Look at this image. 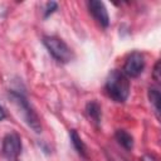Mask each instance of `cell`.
I'll return each mask as SVG.
<instances>
[{"label":"cell","mask_w":161,"mask_h":161,"mask_svg":"<svg viewBox=\"0 0 161 161\" xmlns=\"http://www.w3.org/2000/svg\"><path fill=\"white\" fill-rule=\"evenodd\" d=\"M106 92L116 102H125L130 94L128 77L121 70H112L106 80Z\"/></svg>","instance_id":"cell-1"},{"label":"cell","mask_w":161,"mask_h":161,"mask_svg":"<svg viewBox=\"0 0 161 161\" xmlns=\"http://www.w3.org/2000/svg\"><path fill=\"white\" fill-rule=\"evenodd\" d=\"M9 97L10 99L13 101V103L15 104L16 109L19 111L21 118L24 119V122L36 133H40L42 132V126H40V121L36 116V113L33 111V108L30 107L29 102L26 101V98L21 94V93H18V92H14L11 91L9 93Z\"/></svg>","instance_id":"cell-2"},{"label":"cell","mask_w":161,"mask_h":161,"mask_svg":"<svg viewBox=\"0 0 161 161\" xmlns=\"http://www.w3.org/2000/svg\"><path fill=\"white\" fill-rule=\"evenodd\" d=\"M43 43L48 52L58 60L62 63H68L73 58V53L70 48L60 39L57 36H44Z\"/></svg>","instance_id":"cell-3"},{"label":"cell","mask_w":161,"mask_h":161,"mask_svg":"<svg viewBox=\"0 0 161 161\" xmlns=\"http://www.w3.org/2000/svg\"><path fill=\"white\" fill-rule=\"evenodd\" d=\"M3 155L8 160H14L18 157V155L21 151V140L18 133L11 132L5 135L3 138V146H1Z\"/></svg>","instance_id":"cell-4"},{"label":"cell","mask_w":161,"mask_h":161,"mask_svg":"<svg viewBox=\"0 0 161 161\" xmlns=\"http://www.w3.org/2000/svg\"><path fill=\"white\" fill-rule=\"evenodd\" d=\"M143 68H145L143 55L138 52H132L126 58V62H125V65H123V73L127 77L135 78V77H138L142 73Z\"/></svg>","instance_id":"cell-5"},{"label":"cell","mask_w":161,"mask_h":161,"mask_svg":"<svg viewBox=\"0 0 161 161\" xmlns=\"http://www.w3.org/2000/svg\"><path fill=\"white\" fill-rule=\"evenodd\" d=\"M88 9H89V13L92 14V16L96 19V21L103 26V28H107L108 24H109V16H108V13H107V9L104 6V4L99 0H91L88 1Z\"/></svg>","instance_id":"cell-6"},{"label":"cell","mask_w":161,"mask_h":161,"mask_svg":"<svg viewBox=\"0 0 161 161\" xmlns=\"http://www.w3.org/2000/svg\"><path fill=\"white\" fill-rule=\"evenodd\" d=\"M86 113L87 116L89 117V119L96 125L98 126L101 123V117H102V111H101V106L98 102L96 101H91L87 103L86 106Z\"/></svg>","instance_id":"cell-7"},{"label":"cell","mask_w":161,"mask_h":161,"mask_svg":"<svg viewBox=\"0 0 161 161\" xmlns=\"http://www.w3.org/2000/svg\"><path fill=\"white\" fill-rule=\"evenodd\" d=\"M114 138L116 141L127 151L132 150L133 147V137L125 130H117L114 133Z\"/></svg>","instance_id":"cell-8"},{"label":"cell","mask_w":161,"mask_h":161,"mask_svg":"<svg viewBox=\"0 0 161 161\" xmlns=\"http://www.w3.org/2000/svg\"><path fill=\"white\" fill-rule=\"evenodd\" d=\"M70 141H72V145L73 147L75 148V151L84 158H87V146L84 145V142L82 141V138L79 137V135L77 133L75 130H72L70 131Z\"/></svg>","instance_id":"cell-9"},{"label":"cell","mask_w":161,"mask_h":161,"mask_svg":"<svg viewBox=\"0 0 161 161\" xmlns=\"http://www.w3.org/2000/svg\"><path fill=\"white\" fill-rule=\"evenodd\" d=\"M148 99L151 106L153 107L155 114L157 118H160V91L156 87H150L148 88Z\"/></svg>","instance_id":"cell-10"},{"label":"cell","mask_w":161,"mask_h":161,"mask_svg":"<svg viewBox=\"0 0 161 161\" xmlns=\"http://www.w3.org/2000/svg\"><path fill=\"white\" fill-rule=\"evenodd\" d=\"M57 8H58L57 3H54V1H50V3H48V4H47V9H45V13H44V16H45V18H47V16H49L52 13H54V11L57 10Z\"/></svg>","instance_id":"cell-11"},{"label":"cell","mask_w":161,"mask_h":161,"mask_svg":"<svg viewBox=\"0 0 161 161\" xmlns=\"http://www.w3.org/2000/svg\"><path fill=\"white\" fill-rule=\"evenodd\" d=\"M153 79L157 82V83H160V60H157L156 62V64H155V67H153Z\"/></svg>","instance_id":"cell-12"},{"label":"cell","mask_w":161,"mask_h":161,"mask_svg":"<svg viewBox=\"0 0 161 161\" xmlns=\"http://www.w3.org/2000/svg\"><path fill=\"white\" fill-rule=\"evenodd\" d=\"M141 161H157L156 158H155V156H152V155H143L142 157H141Z\"/></svg>","instance_id":"cell-13"},{"label":"cell","mask_w":161,"mask_h":161,"mask_svg":"<svg viewBox=\"0 0 161 161\" xmlns=\"http://www.w3.org/2000/svg\"><path fill=\"white\" fill-rule=\"evenodd\" d=\"M4 118H5V111H4V108L0 106V121L4 119Z\"/></svg>","instance_id":"cell-14"},{"label":"cell","mask_w":161,"mask_h":161,"mask_svg":"<svg viewBox=\"0 0 161 161\" xmlns=\"http://www.w3.org/2000/svg\"><path fill=\"white\" fill-rule=\"evenodd\" d=\"M108 160H109V161H114V160H112L111 157H108ZM118 161H125V160H122V158H121V160H118Z\"/></svg>","instance_id":"cell-15"}]
</instances>
